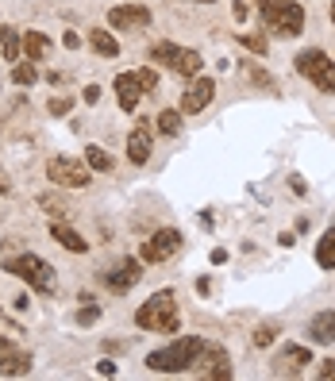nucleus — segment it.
<instances>
[{
	"label": "nucleus",
	"mask_w": 335,
	"mask_h": 381,
	"mask_svg": "<svg viewBox=\"0 0 335 381\" xmlns=\"http://www.w3.org/2000/svg\"><path fill=\"white\" fill-rule=\"evenodd\" d=\"M200 350H205V343H200L197 335L174 339L166 350H155V355H147V370H155V374H181V370L197 366Z\"/></svg>",
	"instance_id": "nucleus-1"
},
{
	"label": "nucleus",
	"mask_w": 335,
	"mask_h": 381,
	"mask_svg": "<svg viewBox=\"0 0 335 381\" xmlns=\"http://www.w3.org/2000/svg\"><path fill=\"white\" fill-rule=\"evenodd\" d=\"M135 323H139L143 331H162V335H174V331H177V297H174L170 289L155 293L150 301L139 304Z\"/></svg>",
	"instance_id": "nucleus-2"
},
{
	"label": "nucleus",
	"mask_w": 335,
	"mask_h": 381,
	"mask_svg": "<svg viewBox=\"0 0 335 381\" xmlns=\"http://www.w3.org/2000/svg\"><path fill=\"white\" fill-rule=\"evenodd\" d=\"M258 12H262V24L270 27V31L285 35V39L301 35V27H304V8L293 4V0H262Z\"/></svg>",
	"instance_id": "nucleus-3"
},
{
	"label": "nucleus",
	"mask_w": 335,
	"mask_h": 381,
	"mask_svg": "<svg viewBox=\"0 0 335 381\" xmlns=\"http://www.w3.org/2000/svg\"><path fill=\"white\" fill-rule=\"evenodd\" d=\"M4 270L8 273H16L20 281H27L35 293H54V270H51V262H43L39 254H16V259H8L4 262Z\"/></svg>",
	"instance_id": "nucleus-4"
},
{
	"label": "nucleus",
	"mask_w": 335,
	"mask_h": 381,
	"mask_svg": "<svg viewBox=\"0 0 335 381\" xmlns=\"http://www.w3.org/2000/svg\"><path fill=\"white\" fill-rule=\"evenodd\" d=\"M297 73L309 78L320 93H335V62L324 51H301L297 54Z\"/></svg>",
	"instance_id": "nucleus-5"
},
{
	"label": "nucleus",
	"mask_w": 335,
	"mask_h": 381,
	"mask_svg": "<svg viewBox=\"0 0 335 381\" xmlns=\"http://www.w3.org/2000/svg\"><path fill=\"white\" fill-rule=\"evenodd\" d=\"M46 177L58 189H85L93 181V169L85 166V162H73V158H51L46 162Z\"/></svg>",
	"instance_id": "nucleus-6"
},
{
	"label": "nucleus",
	"mask_w": 335,
	"mask_h": 381,
	"mask_svg": "<svg viewBox=\"0 0 335 381\" xmlns=\"http://www.w3.org/2000/svg\"><path fill=\"white\" fill-rule=\"evenodd\" d=\"M177 251H181V235L174 231V227H162V231H155L147 243L139 246L143 262H166V259H174Z\"/></svg>",
	"instance_id": "nucleus-7"
},
{
	"label": "nucleus",
	"mask_w": 335,
	"mask_h": 381,
	"mask_svg": "<svg viewBox=\"0 0 335 381\" xmlns=\"http://www.w3.org/2000/svg\"><path fill=\"white\" fill-rule=\"evenodd\" d=\"M212 97H216V81L197 78L185 89V97H181V116H197V112H205L208 104H212Z\"/></svg>",
	"instance_id": "nucleus-8"
},
{
	"label": "nucleus",
	"mask_w": 335,
	"mask_h": 381,
	"mask_svg": "<svg viewBox=\"0 0 335 381\" xmlns=\"http://www.w3.org/2000/svg\"><path fill=\"white\" fill-rule=\"evenodd\" d=\"M108 27H128V31H135V27H150V8H143V4H116V8H108Z\"/></svg>",
	"instance_id": "nucleus-9"
},
{
	"label": "nucleus",
	"mask_w": 335,
	"mask_h": 381,
	"mask_svg": "<svg viewBox=\"0 0 335 381\" xmlns=\"http://www.w3.org/2000/svg\"><path fill=\"white\" fill-rule=\"evenodd\" d=\"M304 366H312L309 347H282V355L274 358V374H282V377H297Z\"/></svg>",
	"instance_id": "nucleus-10"
},
{
	"label": "nucleus",
	"mask_w": 335,
	"mask_h": 381,
	"mask_svg": "<svg viewBox=\"0 0 335 381\" xmlns=\"http://www.w3.org/2000/svg\"><path fill=\"white\" fill-rule=\"evenodd\" d=\"M197 366H205V370H200L205 377H220V381H227V377H232V366H227V350L208 347V343H205V350H200Z\"/></svg>",
	"instance_id": "nucleus-11"
},
{
	"label": "nucleus",
	"mask_w": 335,
	"mask_h": 381,
	"mask_svg": "<svg viewBox=\"0 0 335 381\" xmlns=\"http://www.w3.org/2000/svg\"><path fill=\"white\" fill-rule=\"evenodd\" d=\"M139 278H143V262H139V259H123L116 270L108 273V289H112V293H128Z\"/></svg>",
	"instance_id": "nucleus-12"
},
{
	"label": "nucleus",
	"mask_w": 335,
	"mask_h": 381,
	"mask_svg": "<svg viewBox=\"0 0 335 381\" xmlns=\"http://www.w3.org/2000/svg\"><path fill=\"white\" fill-rule=\"evenodd\" d=\"M112 85H116V100H120V108H123V112H135V104L143 100V93H147V89L139 85L135 73H120V78L112 81Z\"/></svg>",
	"instance_id": "nucleus-13"
},
{
	"label": "nucleus",
	"mask_w": 335,
	"mask_h": 381,
	"mask_svg": "<svg viewBox=\"0 0 335 381\" xmlns=\"http://www.w3.org/2000/svg\"><path fill=\"white\" fill-rule=\"evenodd\" d=\"M24 374H31V355L12 347L0 350V377H24Z\"/></svg>",
	"instance_id": "nucleus-14"
},
{
	"label": "nucleus",
	"mask_w": 335,
	"mask_h": 381,
	"mask_svg": "<svg viewBox=\"0 0 335 381\" xmlns=\"http://www.w3.org/2000/svg\"><path fill=\"white\" fill-rule=\"evenodd\" d=\"M128 158L135 162V166H147V158H150V127L147 123H139L128 135Z\"/></svg>",
	"instance_id": "nucleus-15"
},
{
	"label": "nucleus",
	"mask_w": 335,
	"mask_h": 381,
	"mask_svg": "<svg viewBox=\"0 0 335 381\" xmlns=\"http://www.w3.org/2000/svg\"><path fill=\"white\" fill-rule=\"evenodd\" d=\"M309 343H335V308L331 312H320V316H312L309 323Z\"/></svg>",
	"instance_id": "nucleus-16"
},
{
	"label": "nucleus",
	"mask_w": 335,
	"mask_h": 381,
	"mask_svg": "<svg viewBox=\"0 0 335 381\" xmlns=\"http://www.w3.org/2000/svg\"><path fill=\"white\" fill-rule=\"evenodd\" d=\"M200 66H205V58H200L197 51H181V46H177V54H174V62H170V70L181 73V78H197Z\"/></svg>",
	"instance_id": "nucleus-17"
},
{
	"label": "nucleus",
	"mask_w": 335,
	"mask_h": 381,
	"mask_svg": "<svg viewBox=\"0 0 335 381\" xmlns=\"http://www.w3.org/2000/svg\"><path fill=\"white\" fill-rule=\"evenodd\" d=\"M20 51H24L31 62H39V58H46V54H51V39H46L43 31H27L24 39H20Z\"/></svg>",
	"instance_id": "nucleus-18"
},
{
	"label": "nucleus",
	"mask_w": 335,
	"mask_h": 381,
	"mask_svg": "<svg viewBox=\"0 0 335 381\" xmlns=\"http://www.w3.org/2000/svg\"><path fill=\"white\" fill-rule=\"evenodd\" d=\"M51 235H54V243H62L66 251H73V254H85V251H89V243H85L81 235L73 231V227H66V224H54Z\"/></svg>",
	"instance_id": "nucleus-19"
},
{
	"label": "nucleus",
	"mask_w": 335,
	"mask_h": 381,
	"mask_svg": "<svg viewBox=\"0 0 335 381\" xmlns=\"http://www.w3.org/2000/svg\"><path fill=\"white\" fill-rule=\"evenodd\" d=\"M89 43H93V51H97L100 58H116L120 54V43L112 39V31H104V27H97V31L89 35Z\"/></svg>",
	"instance_id": "nucleus-20"
},
{
	"label": "nucleus",
	"mask_w": 335,
	"mask_h": 381,
	"mask_svg": "<svg viewBox=\"0 0 335 381\" xmlns=\"http://www.w3.org/2000/svg\"><path fill=\"white\" fill-rule=\"evenodd\" d=\"M316 262H320L324 270H335V227L324 231V239L316 243Z\"/></svg>",
	"instance_id": "nucleus-21"
},
{
	"label": "nucleus",
	"mask_w": 335,
	"mask_h": 381,
	"mask_svg": "<svg viewBox=\"0 0 335 381\" xmlns=\"http://www.w3.org/2000/svg\"><path fill=\"white\" fill-rule=\"evenodd\" d=\"M85 166L97 169V174H108V169L116 166V162L108 158V150H104V147H85Z\"/></svg>",
	"instance_id": "nucleus-22"
},
{
	"label": "nucleus",
	"mask_w": 335,
	"mask_h": 381,
	"mask_svg": "<svg viewBox=\"0 0 335 381\" xmlns=\"http://www.w3.org/2000/svg\"><path fill=\"white\" fill-rule=\"evenodd\" d=\"M0 46H4V58L8 62H20V35H16V27H0Z\"/></svg>",
	"instance_id": "nucleus-23"
},
{
	"label": "nucleus",
	"mask_w": 335,
	"mask_h": 381,
	"mask_svg": "<svg viewBox=\"0 0 335 381\" xmlns=\"http://www.w3.org/2000/svg\"><path fill=\"white\" fill-rule=\"evenodd\" d=\"M158 131H162V135H177V131H181V112H174V108L158 112Z\"/></svg>",
	"instance_id": "nucleus-24"
},
{
	"label": "nucleus",
	"mask_w": 335,
	"mask_h": 381,
	"mask_svg": "<svg viewBox=\"0 0 335 381\" xmlns=\"http://www.w3.org/2000/svg\"><path fill=\"white\" fill-rule=\"evenodd\" d=\"M12 81H16V85H35V81H39V70H35V62H16Z\"/></svg>",
	"instance_id": "nucleus-25"
},
{
	"label": "nucleus",
	"mask_w": 335,
	"mask_h": 381,
	"mask_svg": "<svg viewBox=\"0 0 335 381\" xmlns=\"http://www.w3.org/2000/svg\"><path fill=\"white\" fill-rule=\"evenodd\" d=\"M174 54H177V46H174V43H155V46H150V58L162 62V66L174 62Z\"/></svg>",
	"instance_id": "nucleus-26"
},
{
	"label": "nucleus",
	"mask_w": 335,
	"mask_h": 381,
	"mask_svg": "<svg viewBox=\"0 0 335 381\" xmlns=\"http://www.w3.org/2000/svg\"><path fill=\"white\" fill-rule=\"evenodd\" d=\"M274 339H277V328H274V323H262V328L254 331V347H270Z\"/></svg>",
	"instance_id": "nucleus-27"
},
{
	"label": "nucleus",
	"mask_w": 335,
	"mask_h": 381,
	"mask_svg": "<svg viewBox=\"0 0 335 381\" xmlns=\"http://www.w3.org/2000/svg\"><path fill=\"white\" fill-rule=\"evenodd\" d=\"M39 204H43L51 216H54V220H62V216H66V204L58 201V197H39Z\"/></svg>",
	"instance_id": "nucleus-28"
},
{
	"label": "nucleus",
	"mask_w": 335,
	"mask_h": 381,
	"mask_svg": "<svg viewBox=\"0 0 335 381\" xmlns=\"http://www.w3.org/2000/svg\"><path fill=\"white\" fill-rule=\"evenodd\" d=\"M135 78H139V85H143L147 93L158 89V73H155V70H135Z\"/></svg>",
	"instance_id": "nucleus-29"
},
{
	"label": "nucleus",
	"mask_w": 335,
	"mask_h": 381,
	"mask_svg": "<svg viewBox=\"0 0 335 381\" xmlns=\"http://www.w3.org/2000/svg\"><path fill=\"white\" fill-rule=\"evenodd\" d=\"M239 43L251 46L254 54H266V39H262V35H239Z\"/></svg>",
	"instance_id": "nucleus-30"
},
{
	"label": "nucleus",
	"mask_w": 335,
	"mask_h": 381,
	"mask_svg": "<svg viewBox=\"0 0 335 381\" xmlns=\"http://www.w3.org/2000/svg\"><path fill=\"white\" fill-rule=\"evenodd\" d=\"M70 108H73V100H70V97H54V100H51V112H54V116H66Z\"/></svg>",
	"instance_id": "nucleus-31"
},
{
	"label": "nucleus",
	"mask_w": 335,
	"mask_h": 381,
	"mask_svg": "<svg viewBox=\"0 0 335 381\" xmlns=\"http://www.w3.org/2000/svg\"><path fill=\"white\" fill-rule=\"evenodd\" d=\"M100 320V308H97V304H93V308H81L78 312V323H97Z\"/></svg>",
	"instance_id": "nucleus-32"
},
{
	"label": "nucleus",
	"mask_w": 335,
	"mask_h": 381,
	"mask_svg": "<svg viewBox=\"0 0 335 381\" xmlns=\"http://www.w3.org/2000/svg\"><path fill=\"white\" fill-rule=\"evenodd\" d=\"M247 73H251V78H254L258 85H262V89H270V85H274V81H270V73H262V70H254V66H247Z\"/></svg>",
	"instance_id": "nucleus-33"
},
{
	"label": "nucleus",
	"mask_w": 335,
	"mask_h": 381,
	"mask_svg": "<svg viewBox=\"0 0 335 381\" xmlns=\"http://www.w3.org/2000/svg\"><path fill=\"white\" fill-rule=\"evenodd\" d=\"M320 381H335V358L320 362Z\"/></svg>",
	"instance_id": "nucleus-34"
},
{
	"label": "nucleus",
	"mask_w": 335,
	"mask_h": 381,
	"mask_svg": "<svg viewBox=\"0 0 335 381\" xmlns=\"http://www.w3.org/2000/svg\"><path fill=\"white\" fill-rule=\"evenodd\" d=\"M81 97H85V100H89V104H97V100H100V85H89V89H85V93H81Z\"/></svg>",
	"instance_id": "nucleus-35"
},
{
	"label": "nucleus",
	"mask_w": 335,
	"mask_h": 381,
	"mask_svg": "<svg viewBox=\"0 0 335 381\" xmlns=\"http://www.w3.org/2000/svg\"><path fill=\"white\" fill-rule=\"evenodd\" d=\"M97 370H100V374H104V377H112V374H116V362H108V358H104V362H100V366H97Z\"/></svg>",
	"instance_id": "nucleus-36"
},
{
	"label": "nucleus",
	"mask_w": 335,
	"mask_h": 381,
	"mask_svg": "<svg viewBox=\"0 0 335 381\" xmlns=\"http://www.w3.org/2000/svg\"><path fill=\"white\" fill-rule=\"evenodd\" d=\"M0 193H8V177L4 174H0Z\"/></svg>",
	"instance_id": "nucleus-37"
},
{
	"label": "nucleus",
	"mask_w": 335,
	"mask_h": 381,
	"mask_svg": "<svg viewBox=\"0 0 335 381\" xmlns=\"http://www.w3.org/2000/svg\"><path fill=\"white\" fill-rule=\"evenodd\" d=\"M331 24H335V0H331Z\"/></svg>",
	"instance_id": "nucleus-38"
},
{
	"label": "nucleus",
	"mask_w": 335,
	"mask_h": 381,
	"mask_svg": "<svg viewBox=\"0 0 335 381\" xmlns=\"http://www.w3.org/2000/svg\"><path fill=\"white\" fill-rule=\"evenodd\" d=\"M197 4H212V0H197Z\"/></svg>",
	"instance_id": "nucleus-39"
}]
</instances>
